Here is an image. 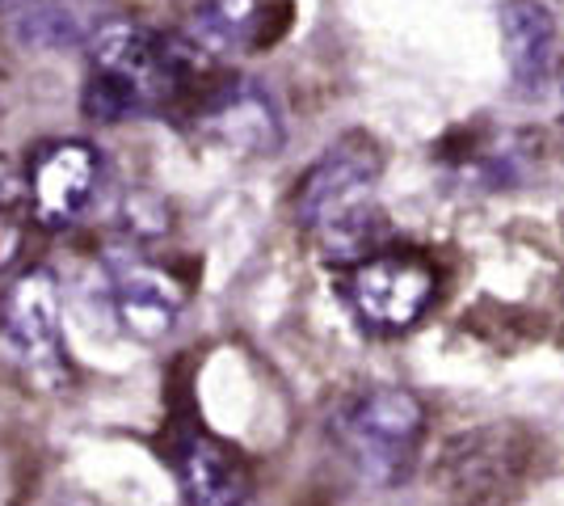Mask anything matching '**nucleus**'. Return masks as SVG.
Instances as JSON below:
<instances>
[{"mask_svg":"<svg viewBox=\"0 0 564 506\" xmlns=\"http://www.w3.org/2000/svg\"><path fill=\"white\" fill-rule=\"evenodd\" d=\"M379 177L383 152L362 131L333 140L300 177L295 219L329 262L354 266L379 249L388 233V216L379 207Z\"/></svg>","mask_w":564,"mask_h":506,"instance_id":"f257e3e1","label":"nucleus"},{"mask_svg":"<svg viewBox=\"0 0 564 506\" xmlns=\"http://www.w3.org/2000/svg\"><path fill=\"white\" fill-rule=\"evenodd\" d=\"M89 47V80L80 94V110L94 122H131L169 115L186 80L198 76L182 47L169 39V30L135 22H101Z\"/></svg>","mask_w":564,"mask_h":506,"instance_id":"f03ea898","label":"nucleus"},{"mask_svg":"<svg viewBox=\"0 0 564 506\" xmlns=\"http://www.w3.org/2000/svg\"><path fill=\"white\" fill-rule=\"evenodd\" d=\"M329 439L350 473L371 489H397L417 469L425 406L404 385H362L329 413Z\"/></svg>","mask_w":564,"mask_h":506,"instance_id":"7ed1b4c3","label":"nucleus"},{"mask_svg":"<svg viewBox=\"0 0 564 506\" xmlns=\"http://www.w3.org/2000/svg\"><path fill=\"white\" fill-rule=\"evenodd\" d=\"M341 291L362 330L397 337L430 313L438 295V270L413 249H376L362 262L346 266Z\"/></svg>","mask_w":564,"mask_h":506,"instance_id":"20e7f679","label":"nucleus"},{"mask_svg":"<svg viewBox=\"0 0 564 506\" xmlns=\"http://www.w3.org/2000/svg\"><path fill=\"white\" fill-rule=\"evenodd\" d=\"M101 283L122 334L135 342H161L186 313V288L161 262H152L140 245H106Z\"/></svg>","mask_w":564,"mask_h":506,"instance_id":"39448f33","label":"nucleus"},{"mask_svg":"<svg viewBox=\"0 0 564 506\" xmlns=\"http://www.w3.org/2000/svg\"><path fill=\"white\" fill-rule=\"evenodd\" d=\"M194 131L236 157H274L286 144L279 97L253 76H224L194 97Z\"/></svg>","mask_w":564,"mask_h":506,"instance_id":"423d86ee","label":"nucleus"},{"mask_svg":"<svg viewBox=\"0 0 564 506\" xmlns=\"http://www.w3.org/2000/svg\"><path fill=\"white\" fill-rule=\"evenodd\" d=\"M0 330L34 380L43 385L68 380L64 304H59V283L47 266H30L9 283L4 304H0Z\"/></svg>","mask_w":564,"mask_h":506,"instance_id":"0eeeda50","label":"nucleus"},{"mask_svg":"<svg viewBox=\"0 0 564 506\" xmlns=\"http://www.w3.org/2000/svg\"><path fill=\"white\" fill-rule=\"evenodd\" d=\"M101 157L89 140H55L30 157L25 169V203L34 224L47 233L76 228L101 194Z\"/></svg>","mask_w":564,"mask_h":506,"instance_id":"6e6552de","label":"nucleus"},{"mask_svg":"<svg viewBox=\"0 0 564 506\" xmlns=\"http://www.w3.org/2000/svg\"><path fill=\"white\" fill-rule=\"evenodd\" d=\"M173 477L186 506H265L249 464L215 434L189 431L177 439Z\"/></svg>","mask_w":564,"mask_h":506,"instance_id":"1a4fd4ad","label":"nucleus"},{"mask_svg":"<svg viewBox=\"0 0 564 506\" xmlns=\"http://www.w3.org/2000/svg\"><path fill=\"white\" fill-rule=\"evenodd\" d=\"M261 34V0H182L169 39L203 73L219 60L249 51Z\"/></svg>","mask_w":564,"mask_h":506,"instance_id":"9d476101","label":"nucleus"},{"mask_svg":"<svg viewBox=\"0 0 564 506\" xmlns=\"http://www.w3.org/2000/svg\"><path fill=\"white\" fill-rule=\"evenodd\" d=\"M501 43L506 64L522 97H543L556 85L561 68V34L543 0H506L501 4Z\"/></svg>","mask_w":564,"mask_h":506,"instance_id":"9b49d317","label":"nucleus"},{"mask_svg":"<svg viewBox=\"0 0 564 506\" xmlns=\"http://www.w3.org/2000/svg\"><path fill=\"white\" fill-rule=\"evenodd\" d=\"M97 18H89V9H80L76 0H39L30 4L22 18H18V39L25 47H76V43H89L97 34Z\"/></svg>","mask_w":564,"mask_h":506,"instance_id":"f8f14e48","label":"nucleus"},{"mask_svg":"<svg viewBox=\"0 0 564 506\" xmlns=\"http://www.w3.org/2000/svg\"><path fill=\"white\" fill-rule=\"evenodd\" d=\"M22 198H25V177L18 173L13 161L0 157V212H13Z\"/></svg>","mask_w":564,"mask_h":506,"instance_id":"ddd939ff","label":"nucleus"},{"mask_svg":"<svg viewBox=\"0 0 564 506\" xmlns=\"http://www.w3.org/2000/svg\"><path fill=\"white\" fill-rule=\"evenodd\" d=\"M0 4H4V0H0Z\"/></svg>","mask_w":564,"mask_h":506,"instance_id":"4468645a","label":"nucleus"}]
</instances>
